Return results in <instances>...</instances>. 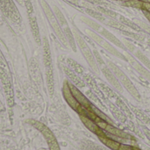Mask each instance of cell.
Masks as SVG:
<instances>
[{
  "label": "cell",
  "instance_id": "obj_1",
  "mask_svg": "<svg viewBox=\"0 0 150 150\" xmlns=\"http://www.w3.org/2000/svg\"><path fill=\"white\" fill-rule=\"evenodd\" d=\"M106 65L115 74V76L119 79V81L121 83V85H123V87L129 92V94L134 98L139 100L140 99V93H139L138 90L136 89V87L134 86V84L133 83V82L127 76V74L123 70H121L118 66H116L113 62H108L106 63Z\"/></svg>",
  "mask_w": 150,
  "mask_h": 150
},
{
  "label": "cell",
  "instance_id": "obj_2",
  "mask_svg": "<svg viewBox=\"0 0 150 150\" xmlns=\"http://www.w3.org/2000/svg\"><path fill=\"white\" fill-rule=\"evenodd\" d=\"M24 4L25 5V8H26L30 26H31L32 33H33V35L34 37V40H35L37 44L40 45L41 40H40V30H39V26H38L37 18H36L35 13H34V9H33V6L31 3V0H24Z\"/></svg>",
  "mask_w": 150,
  "mask_h": 150
},
{
  "label": "cell",
  "instance_id": "obj_3",
  "mask_svg": "<svg viewBox=\"0 0 150 150\" xmlns=\"http://www.w3.org/2000/svg\"><path fill=\"white\" fill-rule=\"evenodd\" d=\"M77 40V44H78V47L83 54V55L84 56L86 62H88L89 66L92 69V70L96 73H98L99 72V69H98V65L95 60V57H94V54H93V52L91 50V48L89 47V46L86 44V42L84 41V40L81 37V36H78L76 38Z\"/></svg>",
  "mask_w": 150,
  "mask_h": 150
},
{
  "label": "cell",
  "instance_id": "obj_4",
  "mask_svg": "<svg viewBox=\"0 0 150 150\" xmlns=\"http://www.w3.org/2000/svg\"><path fill=\"white\" fill-rule=\"evenodd\" d=\"M92 39H93L100 47H102L106 52H108V53L111 54L112 55H113V56H115V57H117V58H119V59H121V60H123V61H128V60L127 59V57H126L122 53H120V51H118V50L115 48V47H113L109 41H107V40H105L104 38L100 37L99 35H98V34H96V33H93V34H92Z\"/></svg>",
  "mask_w": 150,
  "mask_h": 150
},
{
  "label": "cell",
  "instance_id": "obj_5",
  "mask_svg": "<svg viewBox=\"0 0 150 150\" xmlns=\"http://www.w3.org/2000/svg\"><path fill=\"white\" fill-rule=\"evenodd\" d=\"M32 123L37 129H39L42 133V134L44 135V137L46 138V140L47 142V144L49 146L50 150H60L54 135L46 126H44L43 124H41L40 122H37V121H35V122L32 121Z\"/></svg>",
  "mask_w": 150,
  "mask_h": 150
},
{
  "label": "cell",
  "instance_id": "obj_6",
  "mask_svg": "<svg viewBox=\"0 0 150 150\" xmlns=\"http://www.w3.org/2000/svg\"><path fill=\"white\" fill-rule=\"evenodd\" d=\"M69 89L73 94V96L76 98V99L77 100V102L80 104V105L82 107H83L84 109H86L87 111H93V107L94 105L90 102V100L76 88L75 87L74 85H72L71 83H69Z\"/></svg>",
  "mask_w": 150,
  "mask_h": 150
},
{
  "label": "cell",
  "instance_id": "obj_7",
  "mask_svg": "<svg viewBox=\"0 0 150 150\" xmlns=\"http://www.w3.org/2000/svg\"><path fill=\"white\" fill-rule=\"evenodd\" d=\"M62 94L63 97L66 100V102L69 104V105L75 110L76 112H78V111L80 110V108L82 107L80 105V104L77 102V100L76 99V98L73 96L70 89H69V82H64L63 83V87H62Z\"/></svg>",
  "mask_w": 150,
  "mask_h": 150
},
{
  "label": "cell",
  "instance_id": "obj_8",
  "mask_svg": "<svg viewBox=\"0 0 150 150\" xmlns=\"http://www.w3.org/2000/svg\"><path fill=\"white\" fill-rule=\"evenodd\" d=\"M101 71H102L103 75L105 76V79L108 81V83L110 84H112V87H114L119 91H123V87H122L121 83H120L119 79L117 78V76H115V74L108 68L107 65L102 66L101 67Z\"/></svg>",
  "mask_w": 150,
  "mask_h": 150
},
{
  "label": "cell",
  "instance_id": "obj_9",
  "mask_svg": "<svg viewBox=\"0 0 150 150\" xmlns=\"http://www.w3.org/2000/svg\"><path fill=\"white\" fill-rule=\"evenodd\" d=\"M44 58H45V64H46V71H47V84L49 88H53L54 80H53V69H52V62H51V57H50V52L49 48L45 43L44 46Z\"/></svg>",
  "mask_w": 150,
  "mask_h": 150
},
{
  "label": "cell",
  "instance_id": "obj_10",
  "mask_svg": "<svg viewBox=\"0 0 150 150\" xmlns=\"http://www.w3.org/2000/svg\"><path fill=\"white\" fill-rule=\"evenodd\" d=\"M79 116H80V119H81L82 122L83 123V125L91 132H92L93 134H97L98 137L99 136H104V135L106 134H105L104 130L101 129L94 120H92L91 119H90V118H88L87 116H84V115H79Z\"/></svg>",
  "mask_w": 150,
  "mask_h": 150
},
{
  "label": "cell",
  "instance_id": "obj_11",
  "mask_svg": "<svg viewBox=\"0 0 150 150\" xmlns=\"http://www.w3.org/2000/svg\"><path fill=\"white\" fill-rule=\"evenodd\" d=\"M43 8H44V11H45V12H46V14H47V18L49 19V21H50V23H51V25L53 26V28H54L55 33H56L57 36H58V38H60V39L64 42V41H65V40H64V35H63L62 32L61 31V28L59 27V25H58L56 20L54 18V16H53V14H52V12H51L49 7L47 5V4L44 3Z\"/></svg>",
  "mask_w": 150,
  "mask_h": 150
},
{
  "label": "cell",
  "instance_id": "obj_12",
  "mask_svg": "<svg viewBox=\"0 0 150 150\" xmlns=\"http://www.w3.org/2000/svg\"><path fill=\"white\" fill-rule=\"evenodd\" d=\"M128 62H130L131 65L133 66V68L142 76H143L146 80H148L149 82H150V70H149L145 66H143L141 62H137L134 58L129 57Z\"/></svg>",
  "mask_w": 150,
  "mask_h": 150
},
{
  "label": "cell",
  "instance_id": "obj_13",
  "mask_svg": "<svg viewBox=\"0 0 150 150\" xmlns=\"http://www.w3.org/2000/svg\"><path fill=\"white\" fill-rule=\"evenodd\" d=\"M103 130L105 131L106 133H108V134H112L113 136H116L118 138H120V139H124V140H129V139H131V136L128 134H127L126 132L119 129L118 127H115L112 126L109 123H107L105 125V128Z\"/></svg>",
  "mask_w": 150,
  "mask_h": 150
},
{
  "label": "cell",
  "instance_id": "obj_14",
  "mask_svg": "<svg viewBox=\"0 0 150 150\" xmlns=\"http://www.w3.org/2000/svg\"><path fill=\"white\" fill-rule=\"evenodd\" d=\"M101 35L103 37H105L106 40H108V41L115 44V46H117V47H120L122 49H127V47L124 46V44L116 36H114L112 33L108 32L107 30H105V29L101 30Z\"/></svg>",
  "mask_w": 150,
  "mask_h": 150
},
{
  "label": "cell",
  "instance_id": "obj_15",
  "mask_svg": "<svg viewBox=\"0 0 150 150\" xmlns=\"http://www.w3.org/2000/svg\"><path fill=\"white\" fill-rule=\"evenodd\" d=\"M99 140L101 141V142L103 144H105L106 147H108L109 149L112 150H118L120 148V142H118V141H115L110 137H108L106 134L104 135V136H99L98 137Z\"/></svg>",
  "mask_w": 150,
  "mask_h": 150
},
{
  "label": "cell",
  "instance_id": "obj_16",
  "mask_svg": "<svg viewBox=\"0 0 150 150\" xmlns=\"http://www.w3.org/2000/svg\"><path fill=\"white\" fill-rule=\"evenodd\" d=\"M135 55L137 57V59L141 62L142 64H143V66H145L149 70H150V59L148 58L141 51H136Z\"/></svg>",
  "mask_w": 150,
  "mask_h": 150
},
{
  "label": "cell",
  "instance_id": "obj_17",
  "mask_svg": "<svg viewBox=\"0 0 150 150\" xmlns=\"http://www.w3.org/2000/svg\"><path fill=\"white\" fill-rule=\"evenodd\" d=\"M143 3L144 2L140 1V0H127V1L124 2V4L127 6H129V7L143 10Z\"/></svg>",
  "mask_w": 150,
  "mask_h": 150
},
{
  "label": "cell",
  "instance_id": "obj_18",
  "mask_svg": "<svg viewBox=\"0 0 150 150\" xmlns=\"http://www.w3.org/2000/svg\"><path fill=\"white\" fill-rule=\"evenodd\" d=\"M93 54H94V57H95V60H96V62H97L98 65H100L101 67H102V66H104V65H106V63L104 62V60H103L102 56L100 55V54H99L97 50H94Z\"/></svg>",
  "mask_w": 150,
  "mask_h": 150
},
{
  "label": "cell",
  "instance_id": "obj_19",
  "mask_svg": "<svg viewBox=\"0 0 150 150\" xmlns=\"http://www.w3.org/2000/svg\"><path fill=\"white\" fill-rule=\"evenodd\" d=\"M118 150H133V146L127 145V144H124V143H120V148H119Z\"/></svg>",
  "mask_w": 150,
  "mask_h": 150
},
{
  "label": "cell",
  "instance_id": "obj_20",
  "mask_svg": "<svg viewBox=\"0 0 150 150\" xmlns=\"http://www.w3.org/2000/svg\"><path fill=\"white\" fill-rule=\"evenodd\" d=\"M142 11L150 12V2H144L143 3V10Z\"/></svg>",
  "mask_w": 150,
  "mask_h": 150
},
{
  "label": "cell",
  "instance_id": "obj_21",
  "mask_svg": "<svg viewBox=\"0 0 150 150\" xmlns=\"http://www.w3.org/2000/svg\"><path fill=\"white\" fill-rule=\"evenodd\" d=\"M143 13H144V15L146 16V18L149 19V21L150 22V12H148V11H143Z\"/></svg>",
  "mask_w": 150,
  "mask_h": 150
},
{
  "label": "cell",
  "instance_id": "obj_22",
  "mask_svg": "<svg viewBox=\"0 0 150 150\" xmlns=\"http://www.w3.org/2000/svg\"><path fill=\"white\" fill-rule=\"evenodd\" d=\"M20 5H24V0H16Z\"/></svg>",
  "mask_w": 150,
  "mask_h": 150
},
{
  "label": "cell",
  "instance_id": "obj_23",
  "mask_svg": "<svg viewBox=\"0 0 150 150\" xmlns=\"http://www.w3.org/2000/svg\"><path fill=\"white\" fill-rule=\"evenodd\" d=\"M133 150H141L139 148H136V147H133Z\"/></svg>",
  "mask_w": 150,
  "mask_h": 150
},
{
  "label": "cell",
  "instance_id": "obj_24",
  "mask_svg": "<svg viewBox=\"0 0 150 150\" xmlns=\"http://www.w3.org/2000/svg\"><path fill=\"white\" fill-rule=\"evenodd\" d=\"M140 1H142V2H150V0H140Z\"/></svg>",
  "mask_w": 150,
  "mask_h": 150
}]
</instances>
